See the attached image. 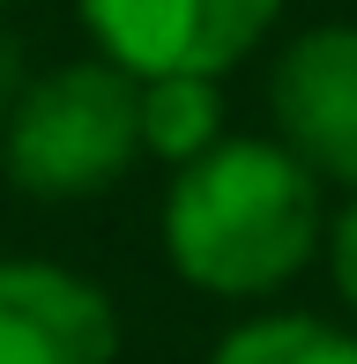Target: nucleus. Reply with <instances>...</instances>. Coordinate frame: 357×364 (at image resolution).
<instances>
[{
	"label": "nucleus",
	"mask_w": 357,
	"mask_h": 364,
	"mask_svg": "<svg viewBox=\"0 0 357 364\" xmlns=\"http://www.w3.org/2000/svg\"><path fill=\"white\" fill-rule=\"evenodd\" d=\"M223 141L216 75H149L142 82V149L171 164H193Z\"/></svg>",
	"instance_id": "nucleus-6"
},
{
	"label": "nucleus",
	"mask_w": 357,
	"mask_h": 364,
	"mask_svg": "<svg viewBox=\"0 0 357 364\" xmlns=\"http://www.w3.org/2000/svg\"><path fill=\"white\" fill-rule=\"evenodd\" d=\"M268 112L283 149L313 178H343L357 186V30L320 23L275 60Z\"/></svg>",
	"instance_id": "nucleus-4"
},
{
	"label": "nucleus",
	"mask_w": 357,
	"mask_h": 364,
	"mask_svg": "<svg viewBox=\"0 0 357 364\" xmlns=\"http://www.w3.org/2000/svg\"><path fill=\"white\" fill-rule=\"evenodd\" d=\"M320 245V186L283 141L223 134L208 156L178 164L164 201V253L208 297H268Z\"/></svg>",
	"instance_id": "nucleus-1"
},
{
	"label": "nucleus",
	"mask_w": 357,
	"mask_h": 364,
	"mask_svg": "<svg viewBox=\"0 0 357 364\" xmlns=\"http://www.w3.org/2000/svg\"><path fill=\"white\" fill-rule=\"evenodd\" d=\"M335 290H343V305L357 312V193H350L343 223H335Z\"/></svg>",
	"instance_id": "nucleus-8"
},
{
	"label": "nucleus",
	"mask_w": 357,
	"mask_h": 364,
	"mask_svg": "<svg viewBox=\"0 0 357 364\" xmlns=\"http://www.w3.org/2000/svg\"><path fill=\"white\" fill-rule=\"evenodd\" d=\"M142 156V82L127 68L68 60L8 112V178L38 201H90Z\"/></svg>",
	"instance_id": "nucleus-2"
},
{
	"label": "nucleus",
	"mask_w": 357,
	"mask_h": 364,
	"mask_svg": "<svg viewBox=\"0 0 357 364\" xmlns=\"http://www.w3.org/2000/svg\"><path fill=\"white\" fill-rule=\"evenodd\" d=\"M283 0H82L97 53L134 82L149 75H223L268 38Z\"/></svg>",
	"instance_id": "nucleus-3"
},
{
	"label": "nucleus",
	"mask_w": 357,
	"mask_h": 364,
	"mask_svg": "<svg viewBox=\"0 0 357 364\" xmlns=\"http://www.w3.org/2000/svg\"><path fill=\"white\" fill-rule=\"evenodd\" d=\"M0 8H8V0H0Z\"/></svg>",
	"instance_id": "nucleus-9"
},
{
	"label": "nucleus",
	"mask_w": 357,
	"mask_h": 364,
	"mask_svg": "<svg viewBox=\"0 0 357 364\" xmlns=\"http://www.w3.org/2000/svg\"><path fill=\"white\" fill-rule=\"evenodd\" d=\"M112 297L53 260H0V364H112Z\"/></svg>",
	"instance_id": "nucleus-5"
},
{
	"label": "nucleus",
	"mask_w": 357,
	"mask_h": 364,
	"mask_svg": "<svg viewBox=\"0 0 357 364\" xmlns=\"http://www.w3.org/2000/svg\"><path fill=\"white\" fill-rule=\"evenodd\" d=\"M208 364H357V335L305 320V312H261V320L231 327Z\"/></svg>",
	"instance_id": "nucleus-7"
}]
</instances>
